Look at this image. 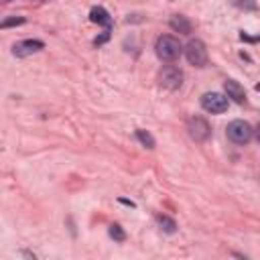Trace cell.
I'll return each instance as SVG.
<instances>
[{"mask_svg": "<svg viewBox=\"0 0 260 260\" xmlns=\"http://www.w3.org/2000/svg\"><path fill=\"white\" fill-rule=\"evenodd\" d=\"M154 49H156L158 59H162V61H175V59L181 55V51H183L179 39H175V37H171V35L158 37Z\"/></svg>", "mask_w": 260, "mask_h": 260, "instance_id": "obj_1", "label": "cell"}, {"mask_svg": "<svg viewBox=\"0 0 260 260\" xmlns=\"http://www.w3.org/2000/svg\"><path fill=\"white\" fill-rule=\"evenodd\" d=\"M225 134H228V138H230L232 142H236V144H246V142H250L254 130H252V126H250L246 120H232V122L228 124V128H225Z\"/></svg>", "mask_w": 260, "mask_h": 260, "instance_id": "obj_2", "label": "cell"}, {"mask_svg": "<svg viewBox=\"0 0 260 260\" xmlns=\"http://www.w3.org/2000/svg\"><path fill=\"white\" fill-rule=\"evenodd\" d=\"M185 57L191 65L195 67H203L207 63V49L203 45V41L199 39H191L187 45H185Z\"/></svg>", "mask_w": 260, "mask_h": 260, "instance_id": "obj_3", "label": "cell"}, {"mask_svg": "<svg viewBox=\"0 0 260 260\" xmlns=\"http://www.w3.org/2000/svg\"><path fill=\"white\" fill-rule=\"evenodd\" d=\"M201 106H203V110H207L211 114H221L228 110V98L217 91H207L201 95Z\"/></svg>", "mask_w": 260, "mask_h": 260, "instance_id": "obj_4", "label": "cell"}, {"mask_svg": "<svg viewBox=\"0 0 260 260\" xmlns=\"http://www.w3.org/2000/svg\"><path fill=\"white\" fill-rule=\"evenodd\" d=\"M187 130H189V136H191L195 142H203V140H207L209 134H211L209 124H207L203 118H199V116L189 118V122H187Z\"/></svg>", "mask_w": 260, "mask_h": 260, "instance_id": "obj_5", "label": "cell"}, {"mask_svg": "<svg viewBox=\"0 0 260 260\" xmlns=\"http://www.w3.org/2000/svg\"><path fill=\"white\" fill-rule=\"evenodd\" d=\"M160 83H162L167 89H177V87H181V83H183V71H181L179 67L167 65V67L160 71Z\"/></svg>", "mask_w": 260, "mask_h": 260, "instance_id": "obj_6", "label": "cell"}, {"mask_svg": "<svg viewBox=\"0 0 260 260\" xmlns=\"http://www.w3.org/2000/svg\"><path fill=\"white\" fill-rule=\"evenodd\" d=\"M43 47H45V43H43V41H37V39H26V41L16 43V45L12 47V53H14L16 57H28V55H32V53L41 51Z\"/></svg>", "mask_w": 260, "mask_h": 260, "instance_id": "obj_7", "label": "cell"}, {"mask_svg": "<svg viewBox=\"0 0 260 260\" xmlns=\"http://www.w3.org/2000/svg\"><path fill=\"white\" fill-rule=\"evenodd\" d=\"M223 89H225V95H228L230 100H234L236 104H244V102H246V91H244V87H242L238 81L228 79V81L223 83Z\"/></svg>", "mask_w": 260, "mask_h": 260, "instance_id": "obj_8", "label": "cell"}, {"mask_svg": "<svg viewBox=\"0 0 260 260\" xmlns=\"http://www.w3.org/2000/svg\"><path fill=\"white\" fill-rule=\"evenodd\" d=\"M89 18H91V22H98V24L106 26L108 30H112V18H110V14L102 6H93L89 10Z\"/></svg>", "mask_w": 260, "mask_h": 260, "instance_id": "obj_9", "label": "cell"}, {"mask_svg": "<svg viewBox=\"0 0 260 260\" xmlns=\"http://www.w3.org/2000/svg\"><path fill=\"white\" fill-rule=\"evenodd\" d=\"M169 24H171L173 30H177V32H181V35H189V32H191V22H189L187 16H183V14H175V16L169 20Z\"/></svg>", "mask_w": 260, "mask_h": 260, "instance_id": "obj_10", "label": "cell"}, {"mask_svg": "<svg viewBox=\"0 0 260 260\" xmlns=\"http://www.w3.org/2000/svg\"><path fill=\"white\" fill-rule=\"evenodd\" d=\"M158 225H160V230L167 232V234H175V232H177V223H175L171 217H167V215H158Z\"/></svg>", "mask_w": 260, "mask_h": 260, "instance_id": "obj_11", "label": "cell"}, {"mask_svg": "<svg viewBox=\"0 0 260 260\" xmlns=\"http://www.w3.org/2000/svg\"><path fill=\"white\" fill-rule=\"evenodd\" d=\"M136 138H138L146 148H154V138H152L150 132H146V130H136Z\"/></svg>", "mask_w": 260, "mask_h": 260, "instance_id": "obj_12", "label": "cell"}, {"mask_svg": "<svg viewBox=\"0 0 260 260\" xmlns=\"http://www.w3.org/2000/svg\"><path fill=\"white\" fill-rule=\"evenodd\" d=\"M108 234H110V238L116 240V242H124V240H126V234H124V230H122L118 223H112L110 230H108Z\"/></svg>", "mask_w": 260, "mask_h": 260, "instance_id": "obj_13", "label": "cell"}, {"mask_svg": "<svg viewBox=\"0 0 260 260\" xmlns=\"http://www.w3.org/2000/svg\"><path fill=\"white\" fill-rule=\"evenodd\" d=\"M24 22V18L22 16H14V18H6V20H2V28H6V26H12V24H22Z\"/></svg>", "mask_w": 260, "mask_h": 260, "instance_id": "obj_14", "label": "cell"}, {"mask_svg": "<svg viewBox=\"0 0 260 260\" xmlns=\"http://www.w3.org/2000/svg\"><path fill=\"white\" fill-rule=\"evenodd\" d=\"M236 4H238V6H242V8L256 10V2H252V0H236Z\"/></svg>", "mask_w": 260, "mask_h": 260, "instance_id": "obj_15", "label": "cell"}, {"mask_svg": "<svg viewBox=\"0 0 260 260\" xmlns=\"http://www.w3.org/2000/svg\"><path fill=\"white\" fill-rule=\"evenodd\" d=\"M254 136H256V140H258V142H260V124H258V128H256V130H254Z\"/></svg>", "mask_w": 260, "mask_h": 260, "instance_id": "obj_16", "label": "cell"}, {"mask_svg": "<svg viewBox=\"0 0 260 260\" xmlns=\"http://www.w3.org/2000/svg\"><path fill=\"white\" fill-rule=\"evenodd\" d=\"M256 89H258V91H260V83H258V85H256Z\"/></svg>", "mask_w": 260, "mask_h": 260, "instance_id": "obj_17", "label": "cell"}]
</instances>
